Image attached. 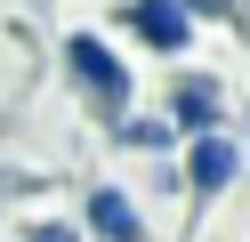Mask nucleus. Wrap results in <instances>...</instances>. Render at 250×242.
Segmentation results:
<instances>
[{"label": "nucleus", "mask_w": 250, "mask_h": 242, "mask_svg": "<svg viewBox=\"0 0 250 242\" xmlns=\"http://www.w3.org/2000/svg\"><path fill=\"white\" fill-rule=\"evenodd\" d=\"M162 113L186 129V137H202V129H226V81L218 73H178L162 89Z\"/></svg>", "instance_id": "nucleus-5"}, {"label": "nucleus", "mask_w": 250, "mask_h": 242, "mask_svg": "<svg viewBox=\"0 0 250 242\" xmlns=\"http://www.w3.org/2000/svg\"><path fill=\"white\" fill-rule=\"evenodd\" d=\"M121 32H129L146 57H169V65H178L186 48L202 41V16L186 8V0H129V8H121Z\"/></svg>", "instance_id": "nucleus-3"}, {"label": "nucleus", "mask_w": 250, "mask_h": 242, "mask_svg": "<svg viewBox=\"0 0 250 242\" xmlns=\"http://www.w3.org/2000/svg\"><path fill=\"white\" fill-rule=\"evenodd\" d=\"M81 226L97 242H153V218H146V194L113 186V177H89L81 186Z\"/></svg>", "instance_id": "nucleus-4"}, {"label": "nucleus", "mask_w": 250, "mask_h": 242, "mask_svg": "<svg viewBox=\"0 0 250 242\" xmlns=\"http://www.w3.org/2000/svg\"><path fill=\"white\" fill-rule=\"evenodd\" d=\"M186 186H194V202H226L234 186H242L250 170V145L234 137V129H202V137H186Z\"/></svg>", "instance_id": "nucleus-2"}, {"label": "nucleus", "mask_w": 250, "mask_h": 242, "mask_svg": "<svg viewBox=\"0 0 250 242\" xmlns=\"http://www.w3.org/2000/svg\"><path fill=\"white\" fill-rule=\"evenodd\" d=\"M49 194H57L49 170H33V161H0V210H8V202H49Z\"/></svg>", "instance_id": "nucleus-7"}, {"label": "nucleus", "mask_w": 250, "mask_h": 242, "mask_svg": "<svg viewBox=\"0 0 250 242\" xmlns=\"http://www.w3.org/2000/svg\"><path fill=\"white\" fill-rule=\"evenodd\" d=\"M57 81L73 89V105H81L105 137L137 113V65L121 57V41H105V32H89V24L57 32Z\"/></svg>", "instance_id": "nucleus-1"}, {"label": "nucleus", "mask_w": 250, "mask_h": 242, "mask_svg": "<svg viewBox=\"0 0 250 242\" xmlns=\"http://www.w3.org/2000/svg\"><path fill=\"white\" fill-rule=\"evenodd\" d=\"M186 8H194L202 24H234V32H250V0H186Z\"/></svg>", "instance_id": "nucleus-9"}, {"label": "nucleus", "mask_w": 250, "mask_h": 242, "mask_svg": "<svg viewBox=\"0 0 250 242\" xmlns=\"http://www.w3.org/2000/svg\"><path fill=\"white\" fill-rule=\"evenodd\" d=\"M242 145H250V105H242Z\"/></svg>", "instance_id": "nucleus-10"}, {"label": "nucleus", "mask_w": 250, "mask_h": 242, "mask_svg": "<svg viewBox=\"0 0 250 242\" xmlns=\"http://www.w3.org/2000/svg\"><path fill=\"white\" fill-rule=\"evenodd\" d=\"M113 154H129V161H178L186 154V129L169 121L162 105H137L129 121L113 129Z\"/></svg>", "instance_id": "nucleus-6"}, {"label": "nucleus", "mask_w": 250, "mask_h": 242, "mask_svg": "<svg viewBox=\"0 0 250 242\" xmlns=\"http://www.w3.org/2000/svg\"><path fill=\"white\" fill-rule=\"evenodd\" d=\"M17 242H97V234L81 226V210H41V218L17 226Z\"/></svg>", "instance_id": "nucleus-8"}]
</instances>
